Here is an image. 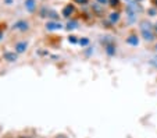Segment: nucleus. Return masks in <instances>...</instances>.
Listing matches in <instances>:
<instances>
[{"instance_id":"obj_1","label":"nucleus","mask_w":157,"mask_h":138,"mask_svg":"<svg viewBox=\"0 0 157 138\" xmlns=\"http://www.w3.org/2000/svg\"><path fill=\"white\" fill-rule=\"evenodd\" d=\"M142 35L146 41H153V34L150 32L149 24H146V22H142Z\"/></svg>"},{"instance_id":"obj_2","label":"nucleus","mask_w":157,"mask_h":138,"mask_svg":"<svg viewBox=\"0 0 157 138\" xmlns=\"http://www.w3.org/2000/svg\"><path fill=\"white\" fill-rule=\"evenodd\" d=\"M4 59H6V60H9V61H15V60H17V56H15L14 53L6 52V53H4Z\"/></svg>"},{"instance_id":"obj_3","label":"nucleus","mask_w":157,"mask_h":138,"mask_svg":"<svg viewBox=\"0 0 157 138\" xmlns=\"http://www.w3.org/2000/svg\"><path fill=\"white\" fill-rule=\"evenodd\" d=\"M72 11H74V7H72V6H67L64 10H63V15H64V17H68L70 14H72Z\"/></svg>"},{"instance_id":"obj_4","label":"nucleus","mask_w":157,"mask_h":138,"mask_svg":"<svg viewBox=\"0 0 157 138\" xmlns=\"http://www.w3.org/2000/svg\"><path fill=\"white\" fill-rule=\"evenodd\" d=\"M25 6H27V9L29 10V11H32V10L35 9V0H27V2H25Z\"/></svg>"},{"instance_id":"obj_5","label":"nucleus","mask_w":157,"mask_h":138,"mask_svg":"<svg viewBox=\"0 0 157 138\" xmlns=\"http://www.w3.org/2000/svg\"><path fill=\"white\" fill-rule=\"evenodd\" d=\"M15 28H18V30H21V31H25L28 28V24H27V22L20 21V22H17V24H15Z\"/></svg>"},{"instance_id":"obj_6","label":"nucleus","mask_w":157,"mask_h":138,"mask_svg":"<svg viewBox=\"0 0 157 138\" xmlns=\"http://www.w3.org/2000/svg\"><path fill=\"white\" fill-rule=\"evenodd\" d=\"M127 42L129 43V45L135 46V45H138V38H136V36H129V38L127 39Z\"/></svg>"},{"instance_id":"obj_7","label":"nucleus","mask_w":157,"mask_h":138,"mask_svg":"<svg viewBox=\"0 0 157 138\" xmlns=\"http://www.w3.org/2000/svg\"><path fill=\"white\" fill-rule=\"evenodd\" d=\"M118 18H120L118 13H111V14H110V21L111 22H117L118 21Z\"/></svg>"},{"instance_id":"obj_8","label":"nucleus","mask_w":157,"mask_h":138,"mask_svg":"<svg viewBox=\"0 0 157 138\" xmlns=\"http://www.w3.org/2000/svg\"><path fill=\"white\" fill-rule=\"evenodd\" d=\"M46 27L49 28V30H57V28H61V24H56V22H49L48 25H46Z\"/></svg>"},{"instance_id":"obj_9","label":"nucleus","mask_w":157,"mask_h":138,"mask_svg":"<svg viewBox=\"0 0 157 138\" xmlns=\"http://www.w3.org/2000/svg\"><path fill=\"white\" fill-rule=\"evenodd\" d=\"M25 49H27V43L21 42V43H18V45H17V52H18V53H21V52H24Z\"/></svg>"},{"instance_id":"obj_10","label":"nucleus","mask_w":157,"mask_h":138,"mask_svg":"<svg viewBox=\"0 0 157 138\" xmlns=\"http://www.w3.org/2000/svg\"><path fill=\"white\" fill-rule=\"evenodd\" d=\"M67 28H68V30H74V28H77V22H68Z\"/></svg>"},{"instance_id":"obj_11","label":"nucleus","mask_w":157,"mask_h":138,"mask_svg":"<svg viewBox=\"0 0 157 138\" xmlns=\"http://www.w3.org/2000/svg\"><path fill=\"white\" fill-rule=\"evenodd\" d=\"M109 3L111 4V6H118L120 2H118V0H109Z\"/></svg>"},{"instance_id":"obj_12","label":"nucleus","mask_w":157,"mask_h":138,"mask_svg":"<svg viewBox=\"0 0 157 138\" xmlns=\"http://www.w3.org/2000/svg\"><path fill=\"white\" fill-rule=\"evenodd\" d=\"M150 63L153 64V66H156V67H157V57H153V59L150 60Z\"/></svg>"},{"instance_id":"obj_13","label":"nucleus","mask_w":157,"mask_h":138,"mask_svg":"<svg viewBox=\"0 0 157 138\" xmlns=\"http://www.w3.org/2000/svg\"><path fill=\"white\" fill-rule=\"evenodd\" d=\"M77 3H81V4H85V3H88V0H75Z\"/></svg>"},{"instance_id":"obj_14","label":"nucleus","mask_w":157,"mask_h":138,"mask_svg":"<svg viewBox=\"0 0 157 138\" xmlns=\"http://www.w3.org/2000/svg\"><path fill=\"white\" fill-rule=\"evenodd\" d=\"M81 43H82V45H86V43H88V39H82V41H81Z\"/></svg>"},{"instance_id":"obj_15","label":"nucleus","mask_w":157,"mask_h":138,"mask_svg":"<svg viewBox=\"0 0 157 138\" xmlns=\"http://www.w3.org/2000/svg\"><path fill=\"white\" fill-rule=\"evenodd\" d=\"M70 41H71V42H77V41H75V36H70Z\"/></svg>"},{"instance_id":"obj_16","label":"nucleus","mask_w":157,"mask_h":138,"mask_svg":"<svg viewBox=\"0 0 157 138\" xmlns=\"http://www.w3.org/2000/svg\"><path fill=\"white\" fill-rule=\"evenodd\" d=\"M99 3H103L104 4V3H107V0H99Z\"/></svg>"},{"instance_id":"obj_17","label":"nucleus","mask_w":157,"mask_h":138,"mask_svg":"<svg viewBox=\"0 0 157 138\" xmlns=\"http://www.w3.org/2000/svg\"><path fill=\"white\" fill-rule=\"evenodd\" d=\"M156 32H157V27H156Z\"/></svg>"},{"instance_id":"obj_18","label":"nucleus","mask_w":157,"mask_h":138,"mask_svg":"<svg viewBox=\"0 0 157 138\" xmlns=\"http://www.w3.org/2000/svg\"><path fill=\"white\" fill-rule=\"evenodd\" d=\"M156 50H157V45H156Z\"/></svg>"},{"instance_id":"obj_19","label":"nucleus","mask_w":157,"mask_h":138,"mask_svg":"<svg viewBox=\"0 0 157 138\" xmlns=\"http://www.w3.org/2000/svg\"><path fill=\"white\" fill-rule=\"evenodd\" d=\"M154 2H156V3H157V0H154Z\"/></svg>"},{"instance_id":"obj_20","label":"nucleus","mask_w":157,"mask_h":138,"mask_svg":"<svg viewBox=\"0 0 157 138\" xmlns=\"http://www.w3.org/2000/svg\"><path fill=\"white\" fill-rule=\"evenodd\" d=\"M0 36H2V34H0Z\"/></svg>"}]
</instances>
